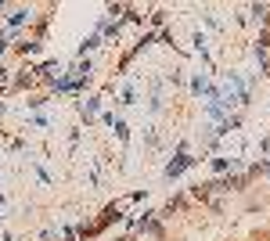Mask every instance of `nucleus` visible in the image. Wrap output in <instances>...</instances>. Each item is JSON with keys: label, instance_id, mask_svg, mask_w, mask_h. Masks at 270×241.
<instances>
[{"label": "nucleus", "instance_id": "nucleus-1", "mask_svg": "<svg viewBox=\"0 0 270 241\" xmlns=\"http://www.w3.org/2000/svg\"><path fill=\"white\" fill-rule=\"evenodd\" d=\"M187 165H191V159L180 152V155H177V162H170V165H166V176H180V173L187 169Z\"/></svg>", "mask_w": 270, "mask_h": 241}]
</instances>
